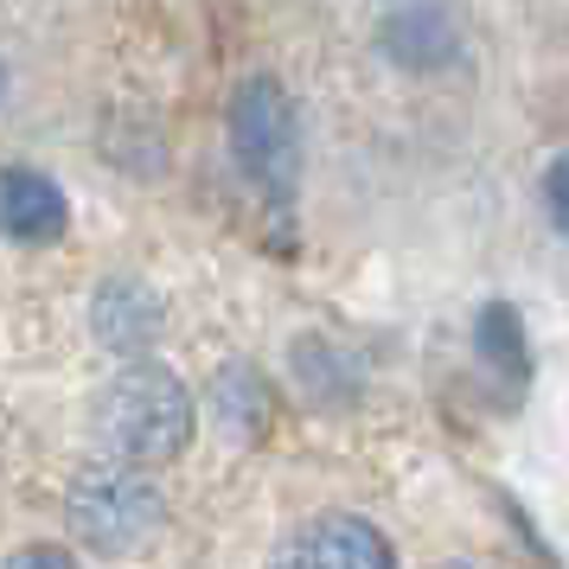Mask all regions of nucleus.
<instances>
[{"mask_svg": "<svg viewBox=\"0 0 569 569\" xmlns=\"http://www.w3.org/2000/svg\"><path fill=\"white\" fill-rule=\"evenodd\" d=\"M71 231V199L39 167H0V237L13 243H58Z\"/></svg>", "mask_w": 569, "mask_h": 569, "instance_id": "5", "label": "nucleus"}, {"mask_svg": "<svg viewBox=\"0 0 569 569\" xmlns=\"http://www.w3.org/2000/svg\"><path fill=\"white\" fill-rule=\"evenodd\" d=\"M90 327H97V339H103L109 352L134 359V352H148V346L160 339L167 313H160V295H154L148 282H134V276H116V282L97 288Z\"/></svg>", "mask_w": 569, "mask_h": 569, "instance_id": "6", "label": "nucleus"}, {"mask_svg": "<svg viewBox=\"0 0 569 569\" xmlns=\"http://www.w3.org/2000/svg\"><path fill=\"white\" fill-rule=\"evenodd\" d=\"M543 206H550V218L563 224V160H550V173H543Z\"/></svg>", "mask_w": 569, "mask_h": 569, "instance_id": "10", "label": "nucleus"}, {"mask_svg": "<svg viewBox=\"0 0 569 569\" xmlns=\"http://www.w3.org/2000/svg\"><path fill=\"white\" fill-rule=\"evenodd\" d=\"M231 154L262 199H288L301 180V116L276 78H250L231 103Z\"/></svg>", "mask_w": 569, "mask_h": 569, "instance_id": "3", "label": "nucleus"}, {"mask_svg": "<svg viewBox=\"0 0 569 569\" xmlns=\"http://www.w3.org/2000/svg\"><path fill=\"white\" fill-rule=\"evenodd\" d=\"M0 569H78L64 550H52V543H32V550H20V557H7Z\"/></svg>", "mask_w": 569, "mask_h": 569, "instance_id": "9", "label": "nucleus"}, {"mask_svg": "<svg viewBox=\"0 0 569 569\" xmlns=\"http://www.w3.org/2000/svg\"><path fill=\"white\" fill-rule=\"evenodd\" d=\"M473 339H480V359H492L506 378H531V346H525V327H518V313L506 308V301H492V308H480V327H473Z\"/></svg>", "mask_w": 569, "mask_h": 569, "instance_id": "8", "label": "nucleus"}, {"mask_svg": "<svg viewBox=\"0 0 569 569\" xmlns=\"http://www.w3.org/2000/svg\"><path fill=\"white\" fill-rule=\"evenodd\" d=\"M0 97H7V64H0Z\"/></svg>", "mask_w": 569, "mask_h": 569, "instance_id": "11", "label": "nucleus"}, {"mask_svg": "<svg viewBox=\"0 0 569 569\" xmlns=\"http://www.w3.org/2000/svg\"><path fill=\"white\" fill-rule=\"evenodd\" d=\"M64 518H71V531H78L83 550H97V557H134V550H148L160 538L167 499L134 467L90 461L71 480V492H64Z\"/></svg>", "mask_w": 569, "mask_h": 569, "instance_id": "2", "label": "nucleus"}, {"mask_svg": "<svg viewBox=\"0 0 569 569\" xmlns=\"http://www.w3.org/2000/svg\"><path fill=\"white\" fill-rule=\"evenodd\" d=\"M441 569H467V563H441Z\"/></svg>", "mask_w": 569, "mask_h": 569, "instance_id": "12", "label": "nucleus"}, {"mask_svg": "<svg viewBox=\"0 0 569 569\" xmlns=\"http://www.w3.org/2000/svg\"><path fill=\"white\" fill-rule=\"evenodd\" d=\"M192 390L167 371V365H129L97 390V410H90V436L103 448V461L134 467V473H154V467L180 461L192 448Z\"/></svg>", "mask_w": 569, "mask_h": 569, "instance_id": "1", "label": "nucleus"}, {"mask_svg": "<svg viewBox=\"0 0 569 569\" xmlns=\"http://www.w3.org/2000/svg\"><path fill=\"white\" fill-rule=\"evenodd\" d=\"M385 52L397 64H410V71H436V64L461 52V27H455V13L441 0H410L385 20Z\"/></svg>", "mask_w": 569, "mask_h": 569, "instance_id": "7", "label": "nucleus"}, {"mask_svg": "<svg viewBox=\"0 0 569 569\" xmlns=\"http://www.w3.org/2000/svg\"><path fill=\"white\" fill-rule=\"evenodd\" d=\"M269 569H397V550H390V538L371 518L333 512V518L301 525V531L276 550Z\"/></svg>", "mask_w": 569, "mask_h": 569, "instance_id": "4", "label": "nucleus"}]
</instances>
